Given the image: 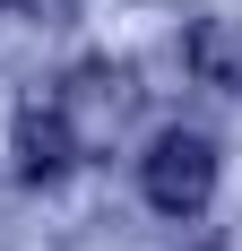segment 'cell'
<instances>
[{
    "mask_svg": "<svg viewBox=\"0 0 242 251\" xmlns=\"http://www.w3.org/2000/svg\"><path fill=\"white\" fill-rule=\"evenodd\" d=\"M70 165H78V139H70V122H61V113H44V104H26V113H18V174L52 191V182L70 174Z\"/></svg>",
    "mask_w": 242,
    "mask_h": 251,
    "instance_id": "3957f363",
    "label": "cell"
},
{
    "mask_svg": "<svg viewBox=\"0 0 242 251\" xmlns=\"http://www.w3.org/2000/svg\"><path fill=\"white\" fill-rule=\"evenodd\" d=\"M182 52H191V70L208 78L217 96H234V87H242V35H234V26H217V18L191 26V44H182Z\"/></svg>",
    "mask_w": 242,
    "mask_h": 251,
    "instance_id": "277c9868",
    "label": "cell"
},
{
    "mask_svg": "<svg viewBox=\"0 0 242 251\" xmlns=\"http://www.w3.org/2000/svg\"><path fill=\"white\" fill-rule=\"evenodd\" d=\"M139 182H147V200L165 208V217H199V208L217 200V148L199 130H165L139 156Z\"/></svg>",
    "mask_w": 242,
    "mask_h": 251,
    "instance_id": "7a4b0ae2",
    "label": "cell"
},
{
    "mask_svg": "<svg viewBox=\"0 0 242 251\" xmlns=\"http://www.w3.org/2000/svg\"><path fill=\"white\" fill-rule=\"evenodd\" d=\"M52 113L70 122L78 156H96V148H113L121 130H130L139 87H130V70H121V61H87V70H70V78H61V104H52Z\"/></svg>",
    "mask_w": 242,
    "mask_h": 251,
    "instance_id": "6da1fadb",
    "label": "cell"
},
{
    "mask_svg": "<svg viewBox=\"0 0 242 251\" xmlns=\"http://www.w3.org/2000/svg\"><path fill=\"white\" fill-rule=\"evenodd\" d=\"M0 9H9V0H0Z\"/></svg>",
    "mask_w": 242,
    "mask_h": 251,
    "instance_id": "5b68a950",
    "label": "cell"
}]
</instances>
